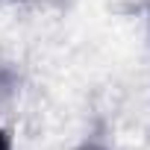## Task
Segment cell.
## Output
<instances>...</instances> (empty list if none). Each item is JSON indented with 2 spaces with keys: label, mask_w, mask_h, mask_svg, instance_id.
<instances>
[{
  "label": "cell",
  "mask_w": 150,
  "mask_h": 150,
  "mask_svg": "<svg viewBox=\"0 0 150 150\" xmlns=\"http://www.w3.org/2000/svg\"><path fill=\"white\" fill-rule=\"evenodd\" d=\"M0 150H12V141H9V132L0 127Z\"/></svg>",
  "instance_id": "obj_1"
}]
</instances>
